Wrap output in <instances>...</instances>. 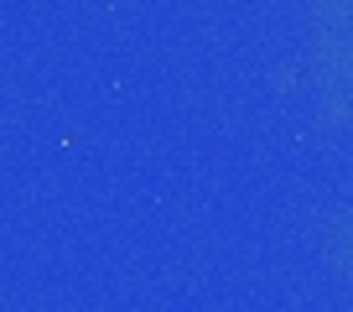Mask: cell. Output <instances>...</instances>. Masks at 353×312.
<instances>
[]
</instances>
